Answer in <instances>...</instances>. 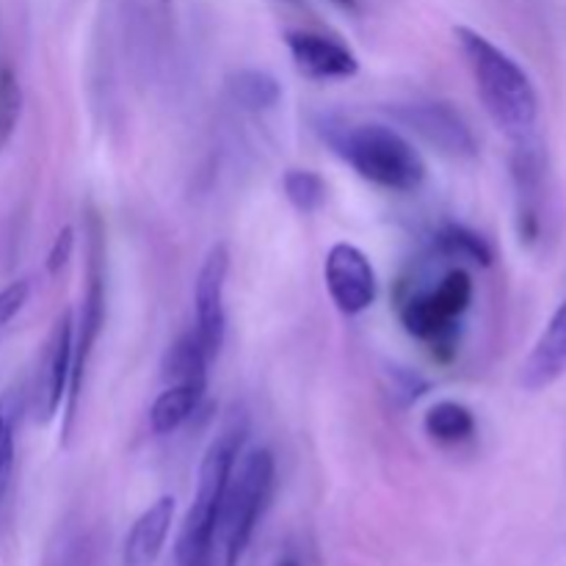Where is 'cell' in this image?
Returning <instances> with one entry per match:
<instances>
[{"label": "cell", "mask_w": 566, "mask_h": 566, "mask_svg": "<svg viewBox=\"0 0 566 566\" xmlns=\"http://www.w3.org/2000/svg\"><path fill=\"white\" fill-rule=\"evenodd\" d=\"M453 36L492 125L512 144L539 136V94L520 61L470 25H457Z\"/></svg>", "instance_id": "6da1fadb"}, {"label": "cell", "mask_w": 566, "mask_h": 566, "mask_svg": "<svg viewBox=\"0 0 566 566\" xmlns=\"http://www.w3.org/2000/svg\"><path fill=\"white\" fill-rule=\"evenodd\" d=\"M315 130L365 182L392 193H415L429 177L420 149L396 127L321 116Z\"/></svg>", "instance_id": "7a4b0ae2"}, {"label": "cell", "mask_w": 566, "mask_h": 566, "mask_svg": "<svg viewBox=\"0 0 566 566\" xmlns=\"http://www.w3.org/2000/svg\"><path fill=\"white\" fill-rule=\"evenodd\" d=\"M247 415L232 412V418L221 426V431L205 451L202 464H199L197 495L182 520L180 539H177V566H216V531H219L221 501H224L235 462L247 446Z\"/></svg>", "instance_id": "3957f363"}, {"label": "cell", "mask_w": 566, "mask_h": 566, "mask_svg": "<svg viewBox=\"0 0 566 566\" xmlns=\"http://www.w3.org/2000/svg\"><path fill=\"white\" fill-rule=\"evenodd\" d=\"M276 486V459L269 448H254L241 453L235 470L227 484L224 501H221L219 531L216 542H221L224 566H238L247 556L254 539L260 520L274 497Z\"/></svg>", "instance_id": "277c9868"}, {"label": "cell", "mask_w": 566, "mask_h": 566, "mask_svg": "<svg viewBox=\"0 0 566 566\" xmlns=\"http://www.w3.org/2000/svg\"><path fill=\"white\" fill-rule=\"evenodd\" d=\"M475 285L468 269L457 265L440 282L426 291L412 293L401 304L398 315L401 324L415 340L423 343L437 363H451L459 352L462 321L473 304Z\"/></svg>", "instance_id": "5b68a950"}, {"label": "cell", "mask_w": 566, "mask_h": 566, "mask_svg": "<svg viewBox=\"0 0 566 566\" xmlns=\"http://www.w3.org/2000/svg\"><path fill=\"white\" fill-rule=\"evenodd\" d=\"M88 260H86V293L81 302V318L75 324V343H72V379L66 390L64 409H61V437L70 440L72 426H75L77 407H81L83 387H86L88 365H92L94 346L105 326V230L97 213H88Z\"/></svg>", "instance_id": "8992f818"}, {"label": "cell", "mask_w": 566, "mask_h": 566, "mask_svg": "<svg viewBox=\"0 0 566 566\" xmlns=\"http://www.w3.org/2000/svg\"><path fill=\"white\" fill-rule=\"evenodd\" d=\"M512 182L520 241L525 247H534L545 232L547 199H551V164H547V149L539 136L512 144Z\"/></svg>", "instance_id": "52a82bcc"}, {"label": "cell", "mask_w": 566, "mask_h": 566, "mask_svg": "<svg viewBox=\"0 0 566 566\" xmlns=\"http://www.w3.org/2000/svg\"><path fill=\"white\" fill-rule=\"evenodd\" d=\"M324 282L332 304L348 318L370 310L379 296V280L368 254L354 243H335L324 260Z\"/></svg>", "instance_id": "ba28073f"}, {"label": "cell", "mask_w": 566, "mask_h": 566, "mask_svg": "<svg viewBox=\"0 0 566 566\" xmlns=\"http://www.w3.org/2000/svg\"><path fill=\"white\" fill-rule=\"evenodd\" d=\"M72 343H75V315L72 310H64L59 313L48 343H44L36 385H33V412L44 426L53 423L64 409L72 379Z\"/></svg>", "instance_id": "9c48e42d"}, {"label": "cell", "mask_w": 566, "mask_h": 566, "mask_svg": "<svg viewBox=\"0 0 566 566\" xmlns=\"http://www.w3.org/2000/svg\"><path fill=\"white\" fill-rule=\"evenodd\" d=\"M227 276H230V249L227 243H216L205 254L193 282V313H197L193 332L210 359L219 357L227 337Z\"/></svg>", "instance_id": "30bf717a"}, {"label": "cell", "mask_w": 566, "mask_h": 566, "mask_svg": "<svg viewBox=\"0 0 566 566\" xmlns=\"http://www.w3.org/2000/svg\"><path fill=\"white\" fill-rule=\"evenodd\" d=\"M392 114L409 130L418 133L423 142L440 149L442 155H451V158H475V153H479V142H475L473 130H470L464 116L451 103H409L398 105Z\"/></svg>", "instance_id": "8fae6325"}, {"label": "cell", "mask_w": 566, "mask_h": 566, "mask_svg": "<svg viewBox=\"0 0 566 566\" xmlns=\"http://www.w3.org/2000/svg\"><path fill=\"white\" fill-rule=\"evenodd\" d=\"M285 44L298 75L307 81H348L359 72L357 53L346 42L326 33L298 28L285 33Z\"/></svg>", "instance_id": "7c38bea8"}, {"label": "cell", "mask_w": 566, "mask_h": 566, "mask_svg": "<svg viewBox=\"0 0 566 566\" xmlns=\"http://www.w3.org/2000/svg\"><path fill=\"white\" fill-rule=\"evenodd\" d=\"M566 376V298L551 315L534 348L523 359L517 374V385L525 392H542L562 381Z\"/></svg>", "instance_id": "4fadbf2b"}, {"label": "cell", "mask_w": 566, "mask_h": 566, "mask_svg": "<svg viewBox=\"0 0 566 566\" xmlns=\"http://www.w3.org/2000/svg\"><path fill=\"white\" fill-rule=\"evenodd\" d=\"M177 501L171 495H160L149 503L136 523L130 525L122 545V564L125 566H153L169 542L171 525H175Z\"/></svg>", "instance_id": "5bb4252c"}, {"label": "cell", "mask_w": 566, "mask_h": 566, "mask_svg": "<svg viewBox=\"0 0 566 566\" xmlns=\"http://www.w3.org/2000/svg\"><path fill=\"white\" fill-rule=\"evenodd\" d=\"M208 392V381H180V385H166L164 392L149 407V429L158 437H169L180 431L182 426L197 415Z\"/></svg>", "instance_id": "9a60e30c"}, {"label": "cell", "mask_w": 566, "mask_h": 566, "mask_svg": "<svg viewBox=\"0 0 566 566\" xmlns=\"http://www.w3.org/2000/svg\"><path fill=\"white\" fill-rule=\"evenodd\" d=\"M213 359L208 357V352L199 343L197 332H186V335L177 337L164 354V363H160V379L166 385H180V381H208V365Z\"/></svg>", "instance_id": "2e32d148"}, {"label": "cell", "mask_w": 566, "mask_h": 566, "mask_svg": "<svg viewBox=\"0 0 566 566\" xmlns=\"http://www.w3.org/2000/svg\"><path fill=\"white\" fill-rule=\"evenodd\" d=\"M227 94L232 103L252 114L271 111L282 99V86L265 70H238L227 77Z\"/></svg>", "instance_id": "e0dca14e"}, {"label": "cell", "mask_w": 566, "mask_h": 566, "mask_svg": "<svg viewBox=\"0 0 566 566\" xmlns=\"http://www.w3.org/2000/svg\"><path fill=\"white\" fill-rule=\"evenodd\" d=\"M423 431L440 446H462L475 437V415L459 401H437L423 415Z\"/></svg>", "instance_id": "ac0fdd59"}, {"label": "cell", "mask_w": 566, "mask_h": 566, "mask_svg": "<svg viewBox=\"0 0 566 566\" xmlns=\"http://www.w3.org/2000/svg\"><path fill=\"white\" fill-rule=\"evenodd\" d=\"M22 412H25V401L17 387L0 392V495L9 486L11 473H14L17 459V431H20Z\"/></svg>", "instance_id": "d6986e66"}, {"label": "cell", "mask_w": 566, "mask_h": 566, "mask_svg": "<svg viewBox=\"0 0 566 566\" xmlns=\"http://www.w3.org/2000/svg\"><path fill=\"white\" fill-rule=\"evenodd\" d=\"M434 249L442 258L451 260H470L475 265L492 263V249L479 232H473L464 224H446L434 235Z\"/></svg>", "instance_id": "ffe728a7"}, {"label": "cell", "mask_w": 566, "mask_h": 566, "mask_svg": "<svg viewBox=\"0 0 566 566\" xmlns=\"http://www.w3.org/2000/svg\"><path fill=\"white\" fill-rule=\"evenodd\" d=\"M282 193L298 213H318L329 197V186L324 177L313 169H291L282 177Z\"/></svg>", "instance_id": "44dd1931"}, {"label": "cell", "mask_w": 566, "mask_h": 566, "mask_svg": "<svg viewBox=\"0 0 566 566\" xmlns=\"http://www.w3.org/2000/svg\"><path fill=\"white\" fill-rule=\"evenodd\" d=\"M22 114V86L9 64H0V149L11 142Z\"/></svg>", "instance_id": "7402d4cb"}, {"label": "cell", "mask_w": 566, "mask_h": 566, "mask_svg": "<svg viewBox=\"0 0 566 566\" xmlns=\"http://www.w3.org/2000/svg\"><path fill=\"white\" fill-rule=\"evenodd\" d=\"M31 298V280H14L0 291V329L9 326Z\"/></svg>", "instance_id": "603a6c76"}, {"label": "cell", "mask_w": 566, "mask_h": 566, "mask_svg": "<svg viewBox=\"0 0 566 566\" xmlns=\"http://www.w3.org/2000/svg\"><path fill=\"white\" fill-rule=\"evenodd\" d=\"M72 252H75V230L72 227H64L59 235L50 243L48 260H44V269H48L50 276H59L64 271V265L70 263Z\"/></svg>", "instance_id": "cb8c5ba5"}, {"label": "cell", "mask_w": 566, "mask_h": 566, "mask_svg": "<svg viewBox=\"0 0 566 566\" xmlns=\"http://www.w3.org/2000/svg\"><path fill=\"white\" fill-rule=\"evenodd\" d=\"M332 3H337L340 9H346V11H357V0H332Z\"/></svg>", "instance_id": "d4e9b609"}, {"label": "cell", "mask_w": 566, "mask_h": 566, "mask_svg": "<svg viewBox=\"0 0 566 566\" xmlns=\"http://www.w3.org/2000/svg\"><path fill=\"white\" fill-rule=\"evenodd\" d=\"M276 566H302V564H298L296 558H293V556H285V558H282V562L276 564Z\"/></svg>", "instance_id": "484cf974"}]
</instances>
